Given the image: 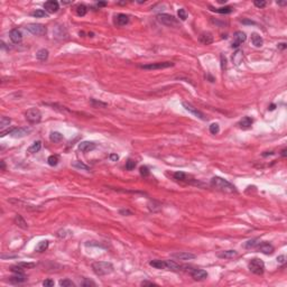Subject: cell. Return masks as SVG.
<instances>
[{"instance_id":"32","label":"cell","mask_w":287,"mask_h":287,"mask_svg":"<svg viewBox=\"0 0 287 287\" xmlns=\"http://www.w3.org/2000/svg\"><path fill=\"white\" fill-rule=\"evenodd\" d=\"M90 104L93 108H107L108 107V103L102 102V101H98L97 99H90Z\"/></svg>"},{"instance_id":"42","label":"cell","mask_w":287,"mask_h":287,"mask_svg":"<svg viewBox=\"0 0 287 287\" xmlns=\"http://www.w3.org/2000/svg\"><path fill=\"white\" fill-rule=\"evenodd\" d=\"M219 131H220V127L218 124H212L210 126V132L212 135H216V134H219Z\"/></svg>"},{"instance_id":"14","label":"cell","mask_w":287,"mask_h":287,"mask_svg":"<svg viewBox=\"0 0 287 287\" xmlns=\"http://www.w3.org/2000/svg\"><path fill=\"white\" fill-rule=\"evenodd\" d=\"M257 249L260 253H265V255H271L274 253V247L270 244H267V242H262V244L259 242L258 246H257Z\"/></svg>"},{"instance_id":"41","label":"cell","mask_w":287,"mask_h":287,"mask_svg":"<svg viewBox=\"0 0 287 287\" xmlns=\"http://www.w3.org/2000/svg\"><path fill=\"white\" fill-rule=\"evenodd\" d=\"M174 178L177 181H184V180H186V174L183 172H176L174 173Z\"/></svg>"},{"instance_id":"52","label":"cell","mask_w":287,"mask_h":287,"mask_svg":"<svg viewBox=\"0 0 287 287\" xmlns=\"http://www.w3.org/2000/svg\"><path fill=\"white\" fill-rule=\"evenodd\" d=\"M110 159L113 162H117L118 159H119V156H118L117 154H111V155H110Z\"/></svg>"},{"instance_id":"17","label":"cell","mask_w":287,"mask_h":287,"mask_svg":"<svg viewBox=\"0 0 287 287\" xmlns=\"http://www.w3.org/2000/svg\"><path fill=\"white\" fill-rule=\"evenodd\" d=\"M9 36H10V39H11L12 43L15 44H18L21 42V39H23V34H21V32L20 30H18V29H12V30H10V33H9Z\"/></svg>"},{"instance_id":"62","label":"cell","mask_w":287,"mask_h":287,"mask_svg":"<svg viewBox=\"0 0 287 287\" xmlns=\"http://www.w3.org/2000/svg\"><path fill=\"white\" fill-rule=\"evenodd\" d=\"M269 109H270V110H274V109H275V106H274V104H273V106H270Z\"/></svg>"},{"instance_id":"26","label":"cell","mask_w":287,"mask_h":287,"mask_svg":"<svg viewBox=\"0 0 287 287\" xmlns=\"http://www.w3.org/2000/svg\"><path fill=\"white\" fill-rule=\"evenodd\" d=\"M242 57H244V53H242V51L238 49V51L232 55V62L235 65H239V64L242 62Z\"/></svg>"},{"instance_id":"48","label":"cell","mask_w":287,"mask_h":287,"mask_svg":"<svg viewBox=\"0 0 287 287\" xmlns=\"http://www.w3.org/2000/svg\"><path fill=\"white\" fill-rule=\"evenodd\" d=\"M66 232H69V230H60V231H57V237H60V238H65L66 237Z\"/></svg>"},{"instance_id":"31","label":"cell","mask_w":287,"mask_h":287,"mask_svg":"<svg viewBox=\"0 0 287 287\" xmlns=\"http://www.w3.org/2000/svg\"><path fill=\"white\" fill-rule=\"evenodd\" d=\"M40 148H42V141L37 140V141H35L32 146L28 148V153H30V154H35V153L39 152Z\"/></svg>"},{"instance_id":"22","label":"cell","mask_w":287,"mask_h":287,"mask_svg":"<svg viewBox=\"0 0 287 287\" xmlns=\"http://www.w3.org/2000/svg\"><path fill=\"white\" fill-rule=\"evenodd\" d=\"M14 221H15V223H16V226H18V227L21 228V229H24V230L28 229V224H27V222L25 221V219H24L20 214H17L15 216Z\"/></svg>"},{"instance_id":"46","label":"cell","mask_w":287,"mask_h":287,"mask_svg":"<svg viewBox=\"0 0 287 287\" xmlns=\"http://www.w3.org/2000/svg\"><path fill=\"white\" fill-rule=\"evenodd\" d=\"M18 265H19L20 267L25 268V269H27V268H33V267H35V266H36V264H35V262H19Z\"/></svg>"},{"instance_id":"4","label":"cell","mask_w":287,"mask_h":287,"mask_svg":"<svg viewBox=\"0 0 287 287\" xmlns=\"http://www.w3.org/2000/svg\"><path fill=\"white\" fill-rule=\"evenodd\" d=\"M25 118H26V120L28 121L29 124L32 125L39 124L40 120H42V112L37 108H32V109H28L26 111Z\"/></svg>"},{"instance_id":"29","label":"cell","mask_w":287,"mask_h":287,"mask_svg":"<svg viewBox=\"0 0 287 287\" xmlns=\"http://www.w3.org/2000/svg\"><path fill=\"white\" fill-rule=\"evenodd\" d=\"M36 57H37V60L44 62V61H46L47 58H48V51L45 49V48L39 49V51L37 52V54H36Z\"/></svg>"},{"instance_id":"36","label":"cell","mask_w":287,"mask_h":287,"mask_svg":"<svg viewBox=\"0 0 287 287\" xmlns=\"http://www.w3.org/2000/svg\"><path fill=\"white\" fill-rule=\"evenodd\" d=\"M86 12H88V8H86L84 5H79V6L76 7V15L80 16V17L85 16Z\"/></svg>"},{"instance_id":"59","label":"cell","mask_w":287,"mask_h":287,"mask_svg":"<svg viewBox=\"0 0 287 287\" xmlns=\"http://www.w3.org/2000/svg\"><path fill=\"white\" fill-rule=\"evenodd\" d=\"M0 164H1V170L5 171V167H6V166H5V162L1 161V162H0Z\"/></svg>"},{"instance_id":"8","label":"cell","mask_w":287,"mask_h":287,"mask_svg":"<svg viewBox=\"0 0 287 287\" xmlns=\"http://www.w3.org/2000/svg\"><path fill=\"white\" fill-rule=\"evenodd\" d=\"M182 104H183L184 109L186 110V111H189V113H192L193 116H195L196 118H198V119H201V120H207V117L204 116L203 112H201L200 110H198V109L195 108V107H193L191 103H189V102H185V101H184V102H183Z\"/></svg>"},{"instance_id":"37","label":"cell","mask_w":287,"mask_h":287,"mask_svg":"<svg viewBox=\"0 0 287 287\" xmlns=\"http://www.w3.org/2000/svg\"><path fill=\"white\" fill-rule=\"evenodd\" d=\"M60 286L62 287H73L75 286V284L73 283L72 280H70V279H62V280H60Z\"/></svg>"},{"instance_id":"13","label":"cell","mask_w":287,"mask_h":287,"mask_svg":"<svg viewBox=\"0 0 287 287\" xmlns=\"http://www.w3.org/2000/svg\"><path fill=\"white\" fill-rule=\"evenodd\" d=\"M191 276L194 280H204L207 278V273L203 269H193L191 271Z\"/></svg>"},{"instance_id":"53","label":"cell","mask_w":287,"mask_h":287,"mask_svg":"<svg viewBox=\"0 0 287 287\" xmlns=\"http://www.w3.org/2000/svg\"><path fill=\"white\" fill-rule=\"evenodd\" d=\"M141 285H143V286H147V285H148V286H156L155 283H150V281H143Z\"/></svg>"},{"instance_id":"1","label":"cell","mask_w":287,"mask_h":287,"mask_svg":"<svg viewBox=\"0 0 287 287\" xmlns=\"http://www.w3.org/2000/svg\"><path fill=\"white\" fill-rule=\"evenodd\" d=\"M210 184H211V186L214 187L218 191H220V192L229 193V194L237 193V189H235V187L233 186L232 184L230 183V182H228L227 180H224V178L219 177V176H214L211 180V183Z\"/></svg>"},{"instance_id":"6","label":"cell","mask_w":287,"mask_h":287,"mask_svg":"<svg viewBox=\"0 0 287 287\" xmlns=\"http://www.w3.org/2000/svg\"><path fill=\"white\" fill-rule=\"evenodd\" d=\"M25 28L29 33H32L33 35H36V36H42V35L46 34V27L42 24H28Z\"/></svg>"},{"instance_id":"20","label":"cell","mask_w":287,"mask_h":287,"mask_svg":"<svg viewBox=\"0 0 287 287\" xmlns=\"http://www.w3.org/2000/svg\"><path fill=\"white\" fill-rule=\"evenodd\" d=\"M253 118L250 117H244L240 120V122H239V127L241 128V129H249L250 127L253 126Z\"/></svg>"},{"instance_id":"60","label":"cell","mask_w":287,"mask_h":287,"mask_svg":"<svg viewBox=\"0 0 287 287\" xmlns=\"http://www.w3.org/2000/svg\"><path fill=\"white\" fill-rule=\"evenodd\" d=\"M69 3H72V1H62V5H69Z\"/></svg>"},{"instance_id":"10","label":"cell","mask_w":287,"mask_h":287,"mask_svg":"<svg viewBox=\"0 0 287 287\" xmlns=\"http://www.w3.org/2000/svg\"><path fill=\"white\" fill-rule=\"evenodd\" d=\"M32 132L30 128H27V127H23V128H14L12 131L10 132V136L14 138H21L27 136L28 134Z\"/></svg>"},{"instance_id":"55","label":"cell","mask_w":287,"mask_h":287,"mask_svg":"<svg viewBox=\"0 0 287 287\" xmlns=\"http://www.w3.org/2000/svg\"><path fill=\"white\" fill-rule=\"evenodd\" d=\"M278 48L279 49H285V48H286V43H279L278 44Z\"/></svg>"},{"instance_id":"15","label":"cell","mask_w":287,"mask_h":287,"mask_svg":"<svg viewBox=\"0 0 287 287\" xmlns=\"http://www.w3.org/2000/svg\"><path fill=\"white\" fill-rule=\"evenodd\" d=\"M27 280L26 275L24 273H15L14 276L9 277V281L10 283H14V284H21L24 281Z\"/></svg>"},{"instance_id":"50","label":"cell","mask_w":287,"mask_h":287,"mask_svg":"<svg viewBox=\"0 0 287 287\" xmlns=\"http://www.w3.org/2000/svg\"><path fill=\"white\" fill-rule=\"evenodd\" d=\"M220 57H221V66H222V70H224V67L227 66V60H226V57H224L223 55H221Z\"/></svg>"},{"instance_id":"2","label":"cell","mask_w":287,"mask_h":287,"mask_svg":"<svg viewBox=\"0 0 287 287\" xmlns=\"http://www.w3.org/2000/svg\"><path fill=\"white\" fill-rule=\"evenodd\" d=\"M92 269L98 276L109 275L113 271V265L108 261H95L92 264Z\"/></svg>"},{"instance_id":"12","label":"cell","mask_w":287,"mask_h":287,"mask_svg":"<svg viewBox=\"0 0 287 287\" xmlns=\"http://www.w3.org/2000/svg\"><path fill=\"white\" fill-rule=\"evenodd\" d=\"M171 257L176 258L178 260H191V259L195 258V255L191 253H185V251H181V253H174L171 255Z\"/></svg>"},{"instance_id":"9","label":"cell","mask_w":287,"mask_h":287,"mask_svg":"<svg viewBox=\"0 0 287 287\" xmlns=\"http://www.w3.org/2000/svg\"><path fill=\"white\" fill-rule=\"evenodd\" d=\"M233 42H232V45H231V47L232 48H238L239 46L241 45L244 42H246V39H247V36H246V34L242 32H235V35H233Z\"/></svg>"},{"instance_id":"18","label":"cell","mask_w":287,"mask_h":287,"mask_svg":"<svg viewBox=\"0 0 287 287\" xmlns=\"http://www.w3.org/2000/svg\"><path fill=\"white\" fill-rule=\"evenodd\" d=\"M238 256V253L235 250H224L218 253V257L221 259H232Z\"/></svg>"},{"instance_id":"25","label":"cell","mask_w":287,"mask_h":287,"mask_svg":"<svg viewBox=\"0 0 287 287\" xmlns=\"http://www.w3.org/2000/svg\"><path fill=\"white\" fill-rule=\"evenodd\" d=\"M211 8V10L212 11H215V12H218V14H231V12L233 11V8L232 7H230V6H226V7H221V8H212V7H210Z\"/></svg>"},{"instance_id":"11","label":"cell","mask_w":287,"mask_h":287,"mask_svg":"<svg viewBox=\"0 0 287 287\" xmlns=\"http://www.w3.org/2000/svg\"><path fill=\"white\" fill-rule=\"evenodd\" d=\"M44 8H45V11L49 12V14H54L60 9V3L55 0H49V1H46L44 3Z\"/></svg>"},{"instance_id":"57","label":"cell","mask_w":287,"mask_h":287,"mask_svg":"<svg viewBox=\"0 0 287 287\" xmlns=\"http://www.w3.org/2000/svg\"><path fill=\"white\" fill-rule=\"evenodd\" d=\"M242 23H244V24H249V25H255V23H253V21H251V20H242Z\"/></svg>"},{"instance_id":"49","label":"cell","mask_w":287,"mask_h":287,"mask_svg":"<svg viewBox=\"0 0 287 287\" xmlns=\"http://www.w3.org/2000/svg\"><path fill=\"white\" fill-rule=\"evenodd\" d=\"M82 286H95V283H93L92 280H89V279H85L82 283Z\"/></svg>"},{"instance_id":"28","label":"cell","mask_w":287,"mask_h":287,"mask_svg":"<svg viewBox=\"0 0 287 287\" xmlns=\"http://www.w3.org/2000/svg\"><path fill=\"white\" fill-rule=\"evenodd\" d=\"M48 244H49V242L47 241V240H42V241L38 242L37 246H36V251H37V253H44L45 250H47Z\"/></svg>"},{"instance_id":"44","label":"cell","mask_w":287,"mask_h":287,"mask_svg":"<svg viewBox=\"0 0 287 287\" xmlns=\"http://www.w3.org/2000/svg\"><path fill=\"white\" fill-rule=\"evenodd\" d=\"M150 172L149 170H148V167L147 166H141L140 167V175L143 176V177H147V176H149Z\"/></svg>"},{"instance_id":"19","label":"cell","mask_w":287,"mask_h":287,"mask_svg":"<svg viewBox=\"0 0 287 287\" xmlns=\"http://www.w3.org/2000/svg\"><path fill=\"white\" fill-rule=\"evenodd\" d=\"M198 40L204 45H210L213 43V36L211 33H202L198 37Z\"/></svg>"},{"instance_id":"54","label":"cell","mask_w":287,"mask_h":287,"mask_svg":"<svg viewBox=\"0 0 287 287\" xmlns=\"http://www.w3.org/2000/svg\"><path fill=\"white\" fill-rule=\"evenodd\" d=\"M120 214H132V212L129 210H120Z\"/></svg>"},{"instance_id":"7","label":"cell","mask_w":287,"mask_h":287,"mask_svg":"<svg viewBox=\"0 0 287 287\" xmlns=\"http://www.w3.org/2000/svg\"><path fill=\"white\" fill-rule=\"evenodd\" d=\"M174 66L173 62H159V63H152V64H146V65H141L140 67L144 70H162V69H167Z\"/></svg>"},{"instance_id":"33","label":"cell","mask_w":287,"mask_h":287,"mask_svg":"<svg viewBox=\"0 0 287 287\" xmlns=\"http://www.w3.org/2000/svg\"><path fill=\"white\" fill-rule=\"evenodd\" d=\"M10 122H11V119H10V118H8V117L0 118V128H1V131H2L6 127H9Z\"/></svg>"},{"instance_id":"3","label":"cell","mask_w":287,"mask_h":287,"mask_svg":"<svg viewBox=\"0 0 287 287\" xmlns=\"http://www.w3.org/2000/svg\"><path fill=\"white\" fill-rule=\"evenodd\" d=\"M248 267L251 273L256 274V275H262L265 271V264L264 261L259 258H253L249 261Z\"/></svg>"},{"instance_id":"24","label":"cell","mask_w":287,"mask_h":287,"mask_svg":"<svg viewBox=\"0 0 287 287\" xmlns=\"http://www.w3.org/2000/svg\"><path fill=\"white\" fill-rule=\"evenodd\" d=\"M149 265L152 267L157 268V269H166V262L165 260H152L149 262Z\"/></svg>"},{"instance_id":"5","label":"cell","mask_w":287,"mask_h":287,"mask_svg":"<svg viewBox=\"0 0 287 287\" xmlns=\"http://www.w3.org/2000/svg\"><path fill=\"white\" fill-rule=\"evenodd\" d=\"M157 18L163 25L168 26V27H177L178 24H180V21H178L174 16L168 15V14H159L157 16Z\"/></svg>"},{"instance_id":"43","label":"cell","mask_w":287,"mask_h":287,"mask_svg":"<svg viewBox=\"0 0 287 287\" xmlns=\"http://www.w3.org/2000/svg\"><path fill=\"white\" fill-rule=\"evenodd\" d=\"M73 166L74 167H78V168H80V170H84V171H89L90 168L86 165H84L83 163H81V162H75V163H73Z\"/></svg>"},{"instance_id":"38","label":"cell","mask_w":287,"mask_h":287,"mask_svg":"<svg viewBox=\"0 0 287 287\" xmlns=\"http://www.w3.org/2000/svg\"><path fill=\"white\" fill-rule=\"evenodd\" d=\"M177 15H178V18H180L181 20H183V21L187 19V12H186V10H185L184 8L178 9Z\"/></svg>"},{"instance_id":"34","label":"cell","mask_w":287,"mask_h":287,"mask_svg":"<svg viewBox=\"0 0 287 287\" xmlns=\"http://www.w3.org/2000/svg\"><path fill=\"white\" fill-rule=\"evenodd\" d=\"M60 162V157L57 155H51L47 158V163H48L49 166H56Z\"/></svg>"},{"instance_id":"35","label":"cell","mask_w":287,"mask_h":287,"mask_svg":"<svg viewBox=\"0 0 287 287\" xmlns=\"http://www.w3.org/2000/svg\"><path fill=\"white\" fill-rule=\"evenodd\" d=\"M259 244V239H251V240H248L247 242H246V244H244V248H247V249H251V248H255L257 247Z\"/></svg>"},{"instance_id":"23","label":"cell","mask_w":287,"mask_h":287,"mask_svg":"<svg viewBox=\"0 0 287 287\" xmlns=\"http://www.w3.org/2000/svg\"><path fill=\"white\" fill-rule=\"evenodd\" d=\"M251 43H253V45H255L256 47H261L262 44H264V39H262V37H261L260 35L253 33V34L251 35Z\"/></svg>"},{"instance_id":"61","label":"cell","mask_w":287,"mask_h":287,"mask_svg":"<svg viewBox=\"0 0 287 287\" xmlns=\"http://www.w3.org/2000/svg\"><path fill=\"white\" fill-rule=\"evenodd\" d=\"M106 5H107L106 2H99V3H98V6H99V7H101V6H106Z\"/></svg>"},{"instance_id":"21","label":"cell","mask_w":287,"mask_h":287,"mask_svg":"<svg viewBox=\"0 0 287 287\" xmlns=\"http://www.w3.org/2000/svg\"><path fill=\"white\" fill-rule=\"evenodd\" d=\"M128 23H129V17H128L127 15H125V14L117 15V17H116V24H117L118 26H125V25H127Z\"/></svg>"},{"instance_id":"40","label":"cell","mask_w":287,"mask_h":287,"mask_svg":"<svg viewBox=\"0 0 287 287\" xmlns=\"http://www.w3.org/2000/svg\"><path fill=\"white\" fill-rule=\"evenodd\" d=\"M136 165H137V163H136L134 159H128V161H127V163H126V170L132 171L136 167Z\"/></svg>"},{"instance_id":"47","label":"cell","mask_w":287,"mask_h":287,"mask_svg":"<svg viewBox=\"0 0 287 287\" xmlns=\"http://www.w3.org/2000/svg\"><path fill=\"white\" fill-rule=\"evenodd\" d=\"M43 286H45V287H52V286H54V281H53L52 279H46V280L43 281Z\"/></svg>"},{"instance_id":"16","label":"cell","mask_w":287,"mask_h":287,"mask_svg":"<svg viewBox=\"0 0 287 287\" xmlns=\"http://www.w3.org/2000/svg\"><path fill=\"white\" fill-rule=\"evenodd\" d=\"M95 148V144L92 141H82L79 144V149L82 153H88L90 150H93Z\"/></svg>"},{"instance_id":"27","label":"cell","mask_w":287,"mask_h":287,"mask_svg":"<svg viewBox=\"0 0 287 287\" xmlns=\"http://www.w3.org/2000/svg\"><path fill=\"white\" fill-rule=\"evenodd\" d=\"M165 262H166V270H174V271H176V270L181 269V266L178 264H176L175 261L165 260Z\"/></svg>"},{"instance_id":"58","label":"cell","mask_w":287,"mask_h":287,"mask_svg":"<svg viewBox=\"0 0 287 287\" xmlns=\"http://www.w3.org/2000/svg\"><path fill=\"white\" fill-rule=\"evenodd\" d=\"M286 153H287V149L286 148H284V149L281 150V156H283V157H286V155H287Z\"/></svg>"},{"instance_id":"45","label":"cell","mask_w":287,"mask_h":287,"mask_svg":"<svg viewBox=\"0 0 287 287\" xmlns=\"http://www.w3.org/2000/svg\"><path fill=\"white\" fill-rule=\"evenodd\" d=\"M253 5H255L257 8H264V7L267 5V2L264 1V0H255V1H253Z\"/></svg>"},{"instance_id":"39","label":"cell","mask_w":287,"mask_h":287,"mask_svg":"<svg viewBox=\"0 0 287 287\" xmlns=\"http://www.w3.org/2000/svg\"><path fill=\"white\" fill-rule=\"evenodd\" d=\"M33 16L36 18H43V17H46L47 16V12L45 11V10H42V9H39V10H36V11L33 12Z\"/></svg>"},{"instance_id":"56","label":"cell","mask_w":287,"mask_h":287,"mask_svg":"<svg viewBox=\"0 0 287 287\" xmlns=\"http://www.w3.org/2000/svg\"><path fill=\"white\" fill-rule=\"evenodd\" d=\"M277 5H279V6H286L287 1L286 0H285V1H277Z\"/></svg>"},{"instance_id":"30","label":"cell","mask_w":287,"mask_h":287,"mask_svg":"<svg viewBox=\"0 0 287 287\" xmlns=\"http://www.w3.org/2000/svg\"><path fill=\"white\" fill-rule=\"evenodd\" d=\"M49 139H51L52 143H60V141L63 139V135L58 131H53V132H51V135H49Z\"/></svg>"},{"instance_id":"51","label":"cell","mask_w":287,"mask_h":287,"mask_svg":"<svg viewBox=\"0 0 287 287\" xmlns=\"http://www.w3.org/2000/svg\"><path fill=\"white\" fill-rule=\"evenodd\" d=\"M277 261H278L279 264H285V261H286V258H285V256H279V257H277Z\"/></svg>"}]
</instances>
